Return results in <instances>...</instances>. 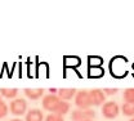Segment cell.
Masks as SVG:
<instances>
[{
	"mask_svg": "<svg viewBox=\"0 0 134 121\" xmlns=\"http://www.w3.org/2000/svg\"><path fill=\"white\" fill-rule=\"evenodd\" d=\"M10 121H22V120H19V119H13V120H10Z\"/></svg>",
	"mask_w": 134,
	"mask_h": 121,
	"instance_id": "e0dca14e",
	"label": "cell"
},
{
	"mask_svg": "<svg viewBox=\"0 0 134 121\" xmlns=\"http://www.w3.org/2000/svg\"><path fill=\"white\" fill-rule=\"evenodd\" d=\"M7 113H8V106L4 103V102H1V103H0V119L5 117Z\"/></svg>",
	"mask_w": 134,
	"mask_h": 121,
	"instance_id": "9a60e30c",
	"label": "cell"
},
{
	"mask_svg": "<svg viewBox=\"0 0 134 121\" xmlns=\"http://www.w3.org/2000/svg\"><path fill=\"white\" fill-rule=\"evenodd\" d=\"M1 102H3V101H1V97H0V103H1Z\"/></svg>",
	"mask_w": 134,
	"mask_h": 121,
	"instance_id": "ac0fdd59",
	"label": "cell"
},
{
	"mask_svg": "<svg viewBox=\"0 0 134 121\" xmlns=\"http://www.w3.org/2000/svg\"><path fill=\"white\" fill-rule=\"evenodd\" d=\"M75 104L77 106L79 110H89L92 102H90V97H89V91L88 90H80L76 93L75 95Z\"/></svg>",
	"mask_w": 134,
	"mask_h": 121,
	"instance_id": "6da1fadb",
	"label": "cell"
},
{
	"mask_svg": "<svg viewBox=\"0 0 134 121\" xmlns=\"http://www.w3.org/2000/svg\"><path fill=\"white\" fill-rule=\"evenodd\" d=\"M0 93H1V95H4V97L8 98V99H13V98H16L17 95H18V90H17L16 88H10V89L3 88V89L0 90Z\"/></svg>",
	"mask_w": 134,
	"mask_h": 121,
	"instance_id": "8fae6325",
	"label": "cell"
},
{
	"mask_svg": "<svg viewBox=\"0 0 134 121\" xmlns=\"http://www.w3.org/2000/svg\"><path fill=\"white\" fill-rule=\"evenodd\" d=\"M124 102L125 103H130V104H134V88H129L124 91Z\"/></svg>",
	"mask_w": 134,
	"mask_h": 121,
	"instance_id": "7c38bea8",
	"label": "cell"
},
{
	"mask_svg": "<svg viewBox=\"0 0 134 121\" xmlns=\"http://www.w3.org/2000/svg\"><path fill=\"white\" fill-rule=\"evenodd\" d=\"M59 101H61V99H59L57 95H53V94L45 95V97L43 98V108L53 113L54 110H55V107H57V104L59 103Z\"/></svg>",
	"mask_w": 134,
	"mask_h": 121,
	"instance_id": "8992f818",
	"label": "cell"
},
{
	"mask_svg": "<svg viewBox=\"0 0 134 121\" xmlns=\"http://www.w3.org/2000/svg\"><path fill=\"white\" fill-rule=\"evenodd\" d=\"M86 121H93V120H86Z\"/></svg>",
	"mask_w": 134,
	"mask_h": 121,
	"instance_id": "ffe728a7",
	"label": "cell"
},
{
	"mask_svg": "<svg viewBox=\"0 0 134 121\" xmlns=\"http://www.w3.org/2000/svg\"><path fill=\"white\" fill-rule=\"evenodd\" d=\"M76 90L75 89H72V88H63V89H59L58 91H57V97L61 99V101H70V99H72L75 95H76Z\"/></svg>",
	"mask_w": 134,
	"mask_h": 121,
	"instance_id": "52a82bcc",
	"label": "cell"
},
{
	"mask_svg": "<svg viewBox=\"0 0 134 121\" xmlns=\"http://www.w3.org/2000/svg\"><path fill=\"white\" fill-rule=\"evenodd\" d=\"M9 110L13 115L16 116H21L26 112L27 110V102L22 98H17L14 101H12V103L9 104Z\"/></svg>",
	"mask_w": 134,
	"mask_h": 121,
	"instance_id": "3957f363",
	"label": "cell"
},
{
	"mask_svg": "<svg viewBox=\"0 0 134 121\" xmlns=\"http://www.w3.org/2000/svg\"><path fill=\"white\" fill-rule=\"evenodd\" d=\"M89 97H90L92 106H100V104H104L106 94H104L103 90H100V89H92V90L89 91Z\"/></svg>",
	"mask_w": 134,
	"mask_h": 121,
	"instance_id": "5b68a950",
	"label": "cell"
},
{
	"mask_svg": "<svg viewBox=\"0 0 134 121\" xmlns=\"http://www.w3.org/2000/svg\"><path fill=\"white\" fill-rule=\"evenodd\" d=\"M103 93L107 94V95H114V94H116L117 93V89H110V88H107V89L103 90Z\"/></svg>",
	"mask_w": 134,
	"mask_h": 121,
	"instance_id": "2e32d148",
	"label": "cell"
},
{
	"mask_svg": "<svg viewBox=\"0 0 134 121\" xmlns=\"http://www.w3.org/2000/svg\"><path fill=\"white\" fill-rule=\"evenodd\" d=\"M119 112H120V108L116 102H114V101L104 102V104L102 106V113L106 119H115L117 117Z\"/></svg>",
	"mask_w": 134,
	"mask_h": 121,
	"instance_id": "7a4b0ae2",
	"label": "cell"
},
{
	"mask_svg": "<svg viewBox=\"0 0 134 121\" xmlns=\"http://www.w3.org/2000/svg\"><path fill=\"white\" fill-rule=\"evenodd\" d=\"M130 121H134V117H133V119H132V120H130Z\"/></svg>",
	"mask_w": 134,
	"mask_h": 121,
	"instance_id": "d6986e66",
	"label": "cell"
},
{
	"mask_svg": "<svg viewBox=\"0 0 134 121\" xmlns=\"http://www.w3.org/2000/svg\"><path fill=\"white\" fill-rule=\"evenodd\" d=\"M43 119H44L43 112L40 110H36V108L30 110L26 115V121H43Z\"/></svg>",
	"mask_w": 134,
	"mask_h": 121,
	"instance_id": "ba28073f",
	"label": "cell"
},
{
	"mask_svg": "<svg viewBox=\"0 0 134 121\" xmlns=\"http://www.w3.org/2000/svg\"><path fill=\"white\" fill-rule=\"evenodd\" d=\"M68 110H70V104L68 102H65V101H59V103L57 104V107H55V110H54V112L53 113H57V115H66L67 112H68Z\"/></svg>",
	"mask_w": 134,
	"mask_h": 121,
	"instance_id": "30bf717a",
	"label": "cell"
},
{
	"mask_svg": "<svg viewBox=\"0 0 134 121\" xmlns=\"http://www.w3.org/2000/svg\"><path fill=\"white\" fill-rule=\"evenodd\" d=\"M121 112L125 116H134V104L124 103L122 107H121Z\"/></svg>",
	"mask_w": 134,
	"mask_h": 121,
	"instance_id": "4fadbf2b",
	"label": "cell"
},
{
	"mask_svg": "<svg viewBox=\"0 0 134 121\" xmlns=\"http://www.w3.org/2000/svg\"><path fill=\"white\" fill-rule=\"evenodd\" d=\"M25 94L27 95V98H30L32 101H36V99L43 97L44 89H41V88H37V89H25Z\"/></svg>",
	"mask_w": 134,
	"mask_h": 121,
	"instance_id": "9c48e42d",
	"label": "cell"
},
{
	"mask_svg": "<svg viewBox=\"0 0 134 121\" xmlns=\"http://www.w3.org/2000/svg\"><path fill=\"white\" fill-rule=\"evenodd\" d=\"M45 121H65L63 120V116H61V115H57V113H50L47 116V119Z\"/></svg>",
	"mask_w": 134,
	"mask_h": 121,
	"instance_id": "5bb4252c",
	"label": "cell"
},
{
	"mask_svg": "<svg viewBox=\"0 0 134 121\" xmlns=\"http://www.w3.org/2000/svg\"><path fill=\"white\" fill-rule=\"evenodd\" d=\"M96 117V112L93 110H76L72 112L71 119L72 121H86V120H93Z\"/></svg>",
	"mask_w": 134,
	"mask_h": 121,
	"instance_id": "277c9868",
	"label": "cell"
}]
</instances>
